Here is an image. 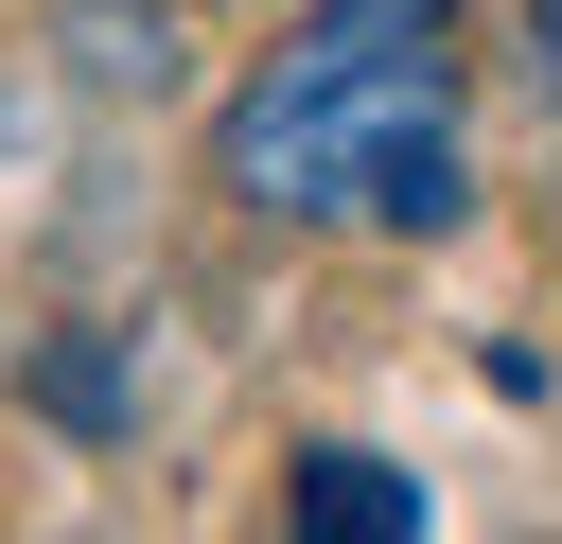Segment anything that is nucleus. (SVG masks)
<instances>
[{
    "mask_svg": "<svg viewBox=\"0 0 562 544\" xmlns=\"http://www.w3.org/2000/svg\"><path fill=\"white\" fill-rule=\"evenodd\" d=\"M211 193L263 211V228H457L474 211V158H457V0H316L281 35V70L228 88Z\"/></svg>",
    "mask_w": 562,
    "mask_h": 544,
    "instance_id": "nucleus-1",
    "label": "nucleus"
},
{
    "mask_svg": "<svg viewBox=\"0 0 562 544\" xmlns=\"http://www.w3.org/2000/svg\"><path fill=\"white\" fill-rule=\"evenodd\" d=\"M299 526L316 544H422V474H386V456H299Z\"/></svg>",
    "mask_w": 562,
    "mask_h": 544,
    "instance_id": "nucleus-2",
    "label": "nucleus"
},
{
    "mask_svg": "<svg viewBox=\"0 0 562 544\" xmlns=\"http://www.w3.org/2000/svg\"><path fill=\"white\" fill-rule=\"evenodd\" d=\"M527 53H544V105H562V0H527Z\"/></svg>",
    "mask_w": 562,
    "mask_h": 544,
    "instance_id": "nucleus-3",
    "label": "nucleus"
}]
</instances>
